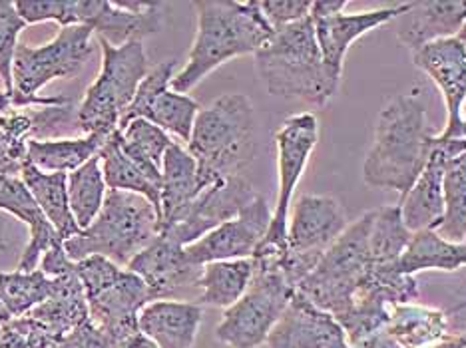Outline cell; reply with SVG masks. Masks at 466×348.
<instances>
[{
  "label": "cell",
  "instance_id": "6da1fadb",
  "mask_svg": "<svg viewBox=\"0 0 466 348\" xmlns=\"http://www.w3.org/2000/svg\"><path fill=\"white\" fill-rule=\"evenodd\" d=\"M432 144L434 134L419 94H399L379 112L373 145L363 164L365 184L390 189L402 199L425 170Z\"/></svg>",
  "mask_w": 466,
  "mask_h": 348
},
{
  "label": "cell",
  "instance_id": "7a4b0ae2",
  "mask_svg": "<svg viewBox=\"0 0 466 348\" xmlns=\"http://www.w3.org/2000/svg\"><path fill=\"white\" fill-rule=\"evenodd\" d=\"M198 33L184 68L176 72L172 90L192 92L198 84L226 62L253 55L266 46L275 30L258 3L238 0H199Z\"/></svg>",
  "mask_w": 466,
  "mask_h": 348
},
{
  "label": "cell",
  "instance_id": "3957f363",
  "mask_svg": "<svg viewBox=\"0 0 466 348\" xmlns=\"http://www.w3.org/2000/svg\"><path fill=\"white\" fill-rule=\"evenodd\" d=\"M256 68L271 96L323 108L339 90V80L323 62L311 16L275 30L256 55Z\"/></svg>",
  "mask_w": 466,
  "mask_h": 348
},
{
  "label": "cell",
  "instance_id": "277c9868",
  "mask_svg": "<svg viewBox=\"0 0 466 348\" xmlns=\"http://www.w3.org/2000/svg\"><path fill=\"white\" fill-rule=\"evenodd\" d=\"M256 108L246 94H224L201 108L187 152L198 164L201 187L239 175L256 155Z\"/></svg>",
  "mask_w": 466,
  "mask_h": 348
},
{
  "label": "cell",
  "instance_id": "5b68a950",
  "mask_svg": "<svg viewBox=\"0 0 466 348\" xmlns=\"http://www.w3.org/2000/svg\"><path fill=\"white\" fill-rule=\"evenodd\" d=\"M25 25L56 23L60 28L88 26L98 40L110 46L160 33L164 20L162 3H122V0H20L16 5Z\"/></svg>",
  "mask_w": 466,
  "mask_h": 348
},
{
  "label": "cell",
  "instance_id": "8992f818",
  "mask_svg": "<svg viewBox=\"0 0 466 348\" xmlns=\"http://www.w3.org/2000/svg\"><path fill=\"white\" fill-rule=\"evenodd\" d=\"M160 234L162 217L146 197L108 192L94 224L65 241V251L74 263L102 255L116 265L128 267L137 253L150 247Z\"/></svg>",
  "mask_w": 466,
  "mask_h": 348
},
{
  "label": "cell",
  "instance_id": "52a82bcc",
  "mask_svg": "<svg viewBox=\"0 0 466 348\" xmlns=\"http://www.w3.org/2000/svg\"><path fill=\"white\" fill-rule=\"evenodd\" d=\"M373 211H367L355 224L347 225L343 235L323 253L317 267L298 287V294L315 307L333 314L337 323L353 309L357 293L365 287L375 271L369 249Z\"/></svg>",
  "mask_w": 466,
  "mask_h": 348
},
{
  "label": "cell",
  "instance_id": "ba28073f",
  "mask_svg": "<svg viewBox=\"0 0 466 348\" xmlns=\"http://www.w3.org/2000/svg\"><path fill=\"white\" fill-rule=\"evenodd\" d=\"M288 253H253V279L246 294L226 309L216 339L229 348H258L268 343L273 326L295 297V287L285 277L283 259Z\"/></svg>",
  "mask_w": 466,
  "mask_h": 348
},
{
  "label": "cell",
  "instance_id": "9c48e42d",
  "mask_svg": "<svg viewBox=\"0 0 466 348\" xmlns=\"http://www.w3.org/2000/svg\"><path fill=\"white\" fill-rule=\"evenodd\" d=\"M74 271L86 294L90 321L102 334L104 348H114L140 333L137 316L150 303L146 283L102 255L74 263Z\"/></svg>",
  "mask_w": 466,
  "mask_h": 348
},
{
  "label": "cell",
  "instance_id": "30bf717a",
  "mask_svg": "<svg viewBox=\"0 0 466 348\" xmlns=\"http://www.w3.org/2000/svg\"><path fill=\"white\" fill-rule=\"evenodd\" d=\"M102 65L76 110V125L86 135L108 140L120 128L122 115L132 104L137 86L146 78L147 56L142 42L110 46L98 40Z\"/></svg>",
  "mask_w": 466,
  "mask_h": 348
},
{
  "label": "cell",
  "instance_id": "8fae6325",
  "mask_svg": "<svg viewBox=\"0 0 466 348\" xmlns=\"http://www.w3.org/2000/svg\"><path fill=\"white\" fill-rule=\"evenodd\" d=\"M92 36L88 26H66L46 45L30 46L20 42L13 66L15 92L36 98L46 84L76 76L94 55Z\"/></svg>",
  "mask_w": 466,
  "mask_h": 348
},
{
  "label": "cell",
  "instance_id": "7c38bea8",
  "mask_svg": "<svg viewBox=\"0 0 466 348\" xmlns=\"http://www.w3.org/2000/svg\"><path fill=\"white\" fill-rule=\"evenodd\" d=\"M317 142H319V122H317V115L313 112L291 115L278 130V135H275L279 172L278 204H275L268 235L261 241L259 247L288 251L291 199L295 189H298V184L301 182L307 164L311 160Z\"/></svg>",
  "mask_w": 466,
  "mask_h": 348
},
{
  "label": "cell",
  "instance_id": "4fadbf2b",
  "mask_svg": "<svg viewBox=\"0 0 466 348\" xmlns=\"http://www.w3.org/2000/svg\"><path fill=\"white\" fill-rule=\"evenodd\" d=\"M176 76V60H164L146 74L128 110L124 112L120 128L132 120L144 118L152 122L167 135L172 134L182 142H189L196 118L199 114V104L187 94L172 90V80Z\"/></svg>",
  "mask_w": 466,
  "mask_h": 348
},
{
  "label": "cell",
  "instance_id": "5bb4252c",
  "mask_svg": "<svg viewBox=\"0 0 466 348\" xmlns=\"http://www.w3.org/2000/svg\"><path fill=\"white\" fill-rule=\"evenodd\" d=\"M345 0H335V3H313L309 15L313 20L315 36L317 42H319L325 66L331 72V76L339 82H341L343 62L349 48L377 26H383L390 23V20H395L402 15H409L415 3H402L397 6L367 10V13L355 15H345Z\"/></svg>",
  "mask_w": 466,
  "mask_h": 348
},
{
  "label": "cell",
  "instance_id": "9a60e30c",
  "mask_svg": "<svg viewBox=\"0 0 466 348\" xmlns=\"http://www.w3.org/2000/svg\"><path fill=\"white\" fill-rule=\"evenodd\" d=\"M256 197V189L246 177L233 175L219 179L214 185L206 187L182 217L174 225L166 227L160 235L179 247H187L209 231L224 225L226 221L238 217L241 209H246Z\"/></svg>",
  "mask_w": 466,
  "mask_h": 348
},
{
  "label": "cell",
  "instance_id": "2e32d148",
  "mask_svg": "<svg viewBox=\"0 0 466 348\" xmlns=\"http://www.w3.org/2000/svg\"><path fill=\"white\" fill-rule=\"evenodd\" d=\"M140 277L147 287L152 301H192L199 297L201 269L186 255V247H179L166 237H157L150 247L130 261L126 267Z\"/></svg>",
  "mask_w": 466,
  "mask_h": 348
},
{
  "label": "cell",
  "instance_id": "e0dca14e",
  "mask_svg": "<svg viewBox=\"0 0 466 348\" xmlns=\"http://www.w3.org/2000/svg\"><path fill=\"white\" fill-rule=\"evenodd\" d=\"M271 215L273 211L269 209L266 197L258 195L246 209H241L238 217L226 221L224 225L209 231L196 244L187 245L186 255L199 267L216 261L251 259L268 235Z\"/></svg>",
  "mask_w": 466,
  "mask_h": 348
},
{
  "label": "cell",
  "instance_id": "ac0fdd59",
  "mask_svg": "<svg viewBox=\"0 0 466 348\" xmlns=\"http://www.w3.org/2000/svg\"><path fill=\"white\" fill-rule=\"evenodd\" d=\"M412 65L437 84L444 105L447 125L441 140L462 138V110L466 104V42L461 38L437 40L412 52Z\"/></svg>",
  "mask_w": 466,
  "mask_h": 348
},
{
  "label": "cell",
  "instance_id": "d6986e66",
  "mask_svg": "<svg viewBox=\"0 0 466 348\" xmlns=\"http://www.w3.org/2000/svg\"><path fill=\"white\" fill-rule=\"evenodd\" d=\"M464 152V138L441 140L439 135H434L432 152L425 170L419 175L415 185L410 187V192L399 202L402 224L407 225L410 234L439 229L444 217V174H447L449 162Z\"/></svg>",
  "mask_w": 466,
  "mask_h": 348
},
{
  "label": "cell",
  "instance_id": "ffe728a7",
  "mask_svg": "<svg viewBox=\"0 0 466 348\" xmlns=\"http://www.w3.org/2000/svg\"><path fill=\"white\" fill-rule=\"evenodd\" d=\"M347 217L341 204L329 195H301L289 214L288 251L293 255L321 259L343 235Z\"/></svg>",
  "mask_w": 466,
  "mask_h": 348
},
{
  "label": "cell",
  "instance_id": "44dd1931",
  "mask_svg": "<svg viewBox=\"0 0 466 348\" xmlns=\"http://www.w3.org/2000/svg\"><path fill=\"white\" fill-rule=\"evenodd\" d=\"M269 348H351L333 314L295 293L289 307L268 336Z\"/></svg>",
  "mask_w": 466,
  "mask_h": 348
},
{
  "label": "cell",
  "instance_id": "7402d4cb",
  "mask_svg": "<svg viewBox=\"0 0 466 348\" xmlns=\"http://www.w3.org/2000/svg\"><path fill=\"white\" fill-rule=\"evenodd\" d=\"M0 211H6V214L16 217L18 221H23L30 234L25 251L20 253L16 271H36L42 257H45L50 249L65 245V241L60 239L58 231L52 227L46 215L42 214V209L35 202V197L30 195L28 187L20 177H0Z\"/></svg>",
  "mask_w": 466,
  "mask_h": 348
},
{
  "label": "cell",
  "instance_id": "603a6c76",
  "mask_svg": "<svg viewBox=\"0 0 466 348\" xmlns=\"http://www.w3.org/2000/svg\"><path fill=\"white\" fill-rule=\"evenodd\" d=\"M204 309L192 301H152L137 316L140 331L157 348H192Z\"/></svg>",
  "mask_w": 466,
  "mask_h": 348
},
{
  "label": "cell",
  "instance_id": "cb8c5ba5",
  "mask_svg": "<svg viewBox=\"0 0 466 348\" xmlns=\"http://www.w3.org/2000/svg\"><path fill=\"white\" fill-rule=\"evenodd\" d=\"M55 281V293L25 316L36 329L46 333L50 339L62 343L66 334L90 319V311L76 271L72 269L66 275H60Z\"/></svg>",
  "mask_w": 466,
  "mask_h": 348
},
{
  "label": "cell",
  "instance_id": "d4e9b609",
  "mask_svg": "<svg viewBox=\"0 0 466 348\" xmlns=\"http://www.w3.org/2000/svg\"><path fill=\"white\" fill-rule=\"evenodd\" d=\"M410 20L399 30V40L410 52L437 40L457 38L466 23V0H422L410 10Z\"/></svg>",
  "mask_w": 466,
  "mask_h": 348
},
{
  "label": "cell",
  "instance_id": "484cf974",
  "mask_svg": "<svg viewBox=\"0 0 466 348\" xmlns=\"http://www.w3.org/2000/svg\"><path fill=\"white\" fill-rule=\"evenodd\" d=\"M201 192L204 187L199 182L194 155L174 142L167 147L162 162V231L174 225Z\"/></svg>",
  "mask_w": 466,
  "mask_h": 348
},
{
  "label": "cell",
  "instance_id": "4316f807",
  "mask_svg": "<svg viewBox=\"0 0 466 348\" xmlns=\"http://www.w3.org/2000/svg\"><path fill=\"white\" fill-rule=\"evenodd\" d=\"M118 132V130H116ZM116 132L110 135L100 150L102 174L108 185V192H128L146 197L157 214L162 217L160 194H162V177L147 174L140 165L132 162L120 147Z\"/></svg>",
  "mask_w": 466,
  "mask_h": 348
},
{
  "label": "cell",
  "instance_id": "83f0119b",
  "mask_svg": "<svg viewBox=\"0 0 466 348\" xmlns=\"http://www.w3.org/2000/svg\"><path fill=\"white\" fill-rule=\"evenodd\" d=\"M20 179L28 187L30 195L42 209V214L58 231L62 241H68L70 237L80 234V227L76 219L72 215L70 202H68V174H50L40 172L35 165L25 164Z\"/></svg>",
  "mask_w": 466,
  "mask_h": 348
},
{
  "label": "cell",
  "instance_id": "f1b7e54d",
  "mask_svg": "<svg viewBox=\"0 0 466 348\" xmlns=\"http://www.w3.org/2000/svg\"><path fill=\"white\" fill-rule=\"evenodd\" d=\"M385 331L402 348H429L452 334L447 313L412 303L397 304Z\"/></svg>",
  "mask_w": 466,
  "mask_h": 348
},
{
  "label": "cell",
  "instance_id": "f546056e",
  "mask_svg": "<svg viewBox=\"0 0 466 348\" xmlns=\"http://www.w3.org/2000/svg\"><path fill=\"white\" fill-rule=\"evenodd\" d=\"M466 267V244H452L434 229L412 234L405 253L393 265L399 275L415 277L419 271H459Z\"/></svg>",
  "mask_w": 466,
  "mask_h": 348
},
{
  "label": "cell",
  "instance_id": "4dcf8cb0",
  "mask_svg": "<svg viewBox=\"0 0 466 348\" xmlns=\"http://www.w3.org/2000/svg\"><path fill=\"white\" fill-rule=\"evenodd\" d=\"M104 144L106 140L98 135L30 140L26 147V164L35 165L40 172L72 174L92 157L100 155Z\"/></svg>",
  "mask_w": 466,
  "mask_h": 348
},
{
  "label": "cell",
  "instance_id": "1f68e13d",
  "mask_svg": "<svg viewBox=\"0 0 466 348\" xmlns=\"http://www.w3.org/2000/svg\"><path fill=\"white\" fill-rule=\"evenodd\" d=\"M253 279V261H216L201 269L199 297L201 307L229 309L246 294Z\"/></svg>",
  "mask_w": 466,
  "mask_h": 348
},
{
  "label": "cell",
  "instance_id": "d6a6232c",
  "mask_svg": "<svg viewBox=\"0 0 466 348\" xmlns=\"http://www.w3.org/2000/svg\"><path fill=\"white\" fill-rule=\"evenodd\" d=\"M108 195V185L102 174L100 155L68 174V202L72 215L80 229H86L98 217L100 209Z\"/></svg>",
  "mask_w": 466,
  "mask_h": 348
},
{
  "label": "cell",
  "instance_id": "836d02e7",
  "mask_svg": "<svg viewBox=\"0 0 466 348\" xmlns=\"http://www.w3.org/2000/svg\"><path fill=\"white\" fill-rule=\"evenodd\" d=\"M118 135L120 147L124 154L130 157L132 162L146 170L147 174L162 177V162L167 152V147L172 145V138L144 118L132 120L126 124L122 130L116 132Z\"/></svg>",
  "mask_w": 466,
  "mask_h": 348
},
{
  "label": "cell",
  "instance_id": "e575fe53",
  "mask_svg": "<svg viewBox=\"0 0 466 348\" xmlns=\"http://www.w3.org/2000/svg\"><path fill=\"white\" fill-rule=\"evenodd\" d=\"M412 234L402 224L399 205H383L373 209L369 249L375 267H393L410 244Z\"/></svg>",
  "mask_w": 466,
  "mask_h": 348
},
{
  "label": "cell",
  "instance_id": "d590c367",
  "mask_svg": "<svg viewBox=\"0 0 466 348\" xmlns=\"http://www.w3.org/2000/svg\"><path fill=\"white\" fill-rule=\"evenodd\" d=\"M56 281L46 277L40 269L23 273H0V303L13 319L25 316L28 311L45 303L55 293Z\"/></svg>",
  "mask_w": 466,
  "mask_h": 348
},
{
  "label": "cell",
  "instance_id": "8d00e7d4",
  "mask_svg": "<svg viewBox=\"0 0 466 348\" xmlns=\"http://www.w3.org/2000/svg\"><path fill=\"white\" fill-rule=\"evenodd\" d=\"M442 189L444 217L437 234L452 244H466V152L449 162Z\"/></svg>",
  "mask_w": 466,
  "mask_h": 348
},
{
  "label": "cell",
  "instance_id": "74e56055",
  "mask_svg": "<svg viewBox=\"0 0 466 348\" xmlns=\"http://www.w3.org/2000/svg\"><path fill=\"white\" fill-rule=\"evenodd\" d=\"M25 20L18 16L15 3L0 0V80L6 92H15L13 66L18 48V36L25 30Z\"/></svg>",
  "mask_w": 466,
  "mask_h": 348
},
{
  "label": "cell",
  "instance_id": "f35d334b",
  "mask_svg": "<svg viewBox=\"0 0 466 348\" xmlns=\"http://www.w3.org/2000/svg\"><path fill=\"white\" fill-rule=\"evenodd\" d=\"M258 5L271 28L278 30L309 16L313 3H307V0H261Z\"/></svg>",
  "mask_w": 466,
  "mask_h": 348
},
{
  "label": "cell",
  "instance_id": "ab89813d",
  "mask_svg": "<svg viewBox=\"0 0 466 348\" xmlns=\"http://www.w3.org/2000/svg\"><path fill=\"white\" fill-rule=\"evenodd\" d=\"M55 105H72L70 98L65 96H36L25 98L16 92H0V115L25 108H55Z\"/></svg>",
  "mask_w": 466,
  "mask_h": 348
},
{
  "label": "cell",
  "instance_id": "60d3db41",
  "mask_svg": "<svg viewBox=\"0 0 466 348\" xmlns=\"http://www.w3.org/2000/svg\"><path fill=\"white\" fill-rule=\"evenodd\" d=\"M58 348H104L102 334L90 319L65 336Z\"/></svg>",
  "mask_w": 466,
  "mask_h": 348
},
{
  "label": "cell",
  "instance_id": "b9f144b4",
  "mask_svg": "<svg viewBox=\"0 0 466 348\" xmlns=\"http://www.w3.org/2000/svg\"><path fill=\"white\" fill-rule=\"evenodd\" d=\"M72 269H74V261L68 259L65 245H58L55 249H50L40 261V271L50 279L66 275V273H70Z\"/></svg>",
  "mask_w": 466,
  "mask_h": 348
},
{
  "label": "cell",
  "instance_id": "7bdbcfd3",
  "mask_svg": "<svg viewBox=\"0 0 466 348\" xmlns=\"http://www.w3.org/2000/svg\"><path fill=\"white\" fill-rule=\"evenodd\" d=\"M355 348H402V346L383 329V331L375 333L373 336H369L367 341H363L361 344H357Z\"/></svg>",
  "mask_w": 466,
  "mask_h": 348
},
{
  "label": "cell",
  "instance_id": "ee69618b",
  "mask_svg": "<svg viewBox=\"0 0 466 348\" xmlns=\"http://www.w3.org/2000/svg\"><path fill=\"white\" fill-rule=\"evenodd\" d=\"M114 348H157V346L140 331V333L132 334L130 339H126L124 343H120L118 346H114Z\"/></svg>",
  "mask_w": 466,
  "mask_h": 348
},
{
  "label": "cell",
  "instance_id": "f6af8a7d",
  "mask_svg": "<svg viewBox=\"0 0 466 348\" xmlns=\"http://www.w3.org/2000/svg\"><path fill=\"white\" fill-rule=\"evenodd\" d=\"M429 348H466V326H462L461 333H452L447 341Z\"/></svg>",
  "mask_w": 466,
  "mask_h": 348
},
{
  "label": "cell",
  "instance_id": "bcb514c9",
  "mask_svg": "<svg viewBox=\"0 0 466 348\" xmlns=\"http://www.w3.org/2000/svg\"><path fill=\"white\" fill-rule=\"evenodd\" d=\"M8 321H13V316L5 309V304L0 303V326H5Z\"/></svg>",
  "mask_w": 466,
  "mask_h": 348
},
{
  "label": "cell",
  "instance_id": "7dc6e473",
  "mask_svg": "<svg viewBox=\"0 0 466 348\" xmlns=\"http://www.w3.org/2000/svg\"><path fill=\"white\" fill-rule=\"evenodd\" d=\"M462 138L466 140V104H464V110H462Z\"/></svg>",
  "mask_w": 466,
  "mask_h": 348
},
{
  "label": "cell",
  "instance_id": "c3c4849f",
  "mask_svg": "<svg viewBox=\"0 0 466 348\" xmlns=\"http://www.w3.org/2000/svg\"><path fill=\"white\" fill-rule=\"evenodd\" d=\"M457 38H461L462 42H466V23H464V26H462V30H461V35H459Z\"/></svg>",
  "mask_w": 466,
  "mask_h": 348
}]
</instances>
